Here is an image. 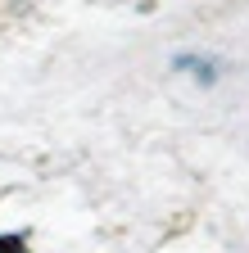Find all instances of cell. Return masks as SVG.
I'll return each mask as SVG.
<instances>
[{
	"label": "cell",
	"mask_w": 249,
	"mask_h": 253,
	"mask_svg": "<svg viewBox=\"0 0 249 253\" xmlns=\"http://www.w3.org/2000/svg\"><path fill=\"white\" fill-rule=\"evenodd\" d=\"M0 253H27V240L23 235H0Z\"/></svg>",
	"instance_id": "6da1fadb"
}]
</instances>
